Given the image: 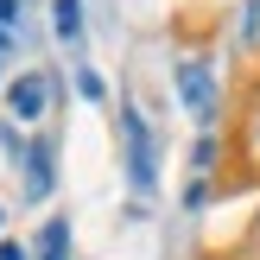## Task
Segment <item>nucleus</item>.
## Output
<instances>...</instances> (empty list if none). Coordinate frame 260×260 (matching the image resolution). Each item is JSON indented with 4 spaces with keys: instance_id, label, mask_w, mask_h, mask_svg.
<instances>
[{
    "instance_id": "1",
    "label": "nucleus",
    "mask_w": 260,
    "mask_h": 260,
    "mask_svg": "<svg viewBox=\"0 0 260 260\" xmlns=\"http://www.w3.org/2000/svg\"><path fill=\"white\" fill-rule=\"evenodd\" d=\"M13 114H25V121H32L38 108H45V76H25V83H13Z\"/></svg>"
},
{
    "instance_id": "2",
    "label": "nucleus",
    "mask_w": 260,
    "mask_h": 260,
    "mask_svg": "<svg viewBox=\"0 0 260 260\" xmlns=\"http://www.w3.org/2000/svg\"><path fill=\"white\" fill-rule=\"evenodd\" d=\"M63 241H70V235H63V222H51L45 241H38V260H63Z\"/></svg>"
},
{
    "instance_id": "3",
    "label": "nucleus",
    "mask_w": 260,
    "mask_h": 260,
    "mask_svg": "<svg viewBox=\"0 0 260 260\" xmlns=\"http://www.w3.org/2000/svg\"><path fill=\"white\" fill-rule=\"evenodd\" d=\"M184 95L197 102V108H203V102H210V83H203V70H184Z\"/></svg>"
},
{
    "instance_id": "4",
    "label": "nucleus",
    "mask_w": 260,
    "mask_h": 260,
    "mask_svg": "<svg viewBox=\"0 0 260 260\" xmlns=\"http://www.w3.org/2000/svg\"><path fill=\"white\" fill-rule=\"evenodd\" d=\"M57 38H76V0H57Z\"/></svg>"
},
{
    "instance_id": "5",
    "label": "nucleus",
    "mask_w": 260,
    "mask_h": 260,
    "mask_svg": "<svg viewBox=\"0 0 260 260\" xmlns=\"http://www.w3.org/2000/svg\"><path fill=\"white\" fill-rule=\"evenodd\" d=\"M0 260H25V248L19 241H0Z\"/></svg>"
},
{
    "instance_id": "6",
    "label": "nucleus",
    "mask_w": 260,
    "mask_h": 260,
    "mask_svg": "<svg viewBox=\"0 0 260 260\" xmlns=\"http://www.w3.org/2000/svg\"><path fill=\"white\" fill-rule=\"evenodd\" d=\"M7 19H13V0H0V25H7Z\"/></svg>"
}]
</instances>
